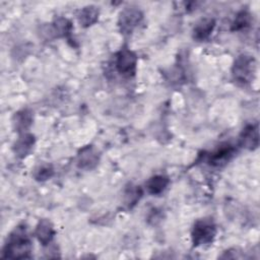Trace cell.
Returning <instances> with one entry per match:
<instances>
[{
	"label": "cell",
	"instance_id": "6da1fadb",
	"mask_svg": "<svg viewBox=\"0 0 260 260\" xmlns=\"http://www.w3.org/2000/svg\"><path fill=\"white\" fill-rule=\"evenodd\" d=\"M31 252V242L25 225H18L9 235L3 248L2 256L12 259L28 258Z\"/></svg>",
	"mask_w": 260,
	"mask_h": 260
},
{
	"label": "cell",
	"instance_id": "7a4b0ae2",
	"mask_svg": "<svg viewBox=\"0 0 260 260\" xmlns=\"http://www.w3.org/2000/svg\"><path fill=\"white\" fill-rule=\"evenodd\" d=\"M256 71V61L253 56L242 54L240 55L233 65L232 73L234 79L243 85L249 83Z\"/></svg>",
	"mask_w": 260,
	"mask_h": 260
},
{
	"label": "cell",
	"instance_id": "3957f363",
	"mask_svg": "<svg viewBox=\"0 0 260 260\" xmlns=\"http://www.w3.org/2000/svg\"><path fill=\"white\" fill-rule=\"evenodd\" d=\"M216 235V226L212 219H198L192 229V243L194 246H204L210 244Z\"/></svg>",
	"mask_w": 260,
	"mask_h": 260
},
{
	"label": "cell",
	"instance_id": "277c9868",
	"mask_svg": "<svg viewBox=\"0 0 260 260\" xmlns=\"http://www.w3.org/2000/svg\"><path fill=\"white\" fill-rule=\"evenodd\" d=\"M115 66L117 71L124 77H131L136 72L137 56L128 48L121 49L115 59Z\"/></svg>",
	"mask_w": 260,
	"mask_h": 260
},
{
	"label": "cell",
	"instance_id": "5b68a950",
	"mask_svg": "<svg viewBox=\"0 0 260 260\" xmlns=\"http://www.w3.org/2000/svg\"><path fill=\"white\" fill-rule=\"evenodd\" d=\"M143 17L142 12L137 7L125 8L119 16V27L123 34H131L138 26Z\"/></svg>",
	"mask_w": 260,
	"mask_h": 260
},
{
	"label": "cell",
	"instance_id": "8992f818",
	"mask_svg": "<svg viewBox=\"0 0 260 260\" xmlns=\"http://www.w3.org/2000/svg\"><path fill=\"white\" fill-rule=\"evenodd\" d=\"M234 153H235V147L229 143H224L219 145L214 151L209 153L207 157V161L211 166L219 167L228 162L232 158Z\"/></svg>",
	"mask_w": 260,
	"mask_h": 260
},
{
	"label": "cell",
	"instance_id": "52a82bcc",
	"mask_svg": "<svg viewBox=\"0 0 260 260\" xmlns=\"http://www.w3.org/2000/svg\"><path fill=\"white\" fill-rule=\"evenodd\" d=\"M240 142L242 146L248 149L257 148L259 144L258 124H252V125L246 126L240 135Z\"/></svg>",
	"mask_w": 260,
	"mask_h": 260
},
{
	"label": "cell",
	"instance_id": "ba28073f",
	"mask_svg": "<svg viewBox=\"0 0 260 260\" xmlns=\"http://www.w3.org/2000/svg\"><path fill=\"white\" fill-rule=\"evenodd\" d=\"M54 235L55 230L49 219H42L39 221L35 231V236L43 246L49 245L52 242Z\"/></svg>",
	"mask_w": 260,
	"mask_h": 260
},
{
	"label": "cell",
	"instance_id": "9c48e42d",
	"mask_svg": "<svg viewBox=\"0 0 260 260\" xmlns=\"http://www.w3.org/2000/svg\"><path fill=\"white\" fill-rule=\"evenodd\" d=\"M215 26V20L213 18H203L197 22L193 29V38L202 42L209 38Z\"/></svg>",
	"mask_w": 260,
	"mask_h": 260
},
{
	"label": "cell",
	"instance_id": "30bf717a",
	"mask_svg": "<svg viewBox=\"0 0 260 260\" xmlns=\"http://www.w3.org/2000/svg\"><path fill=\"white\" fill-rule=\"evenodd\" d=\"M98 161H99L98 152L91 146H86L82 148L78 153L77 165L81 169L90 170L96 166Z\"/></svg>",
	"mask_w": 260,
	"mask_h": 260
},
{
	"label": "cell",
	"instance_id": "8fae6325",
	"mask_svg": "<svg viewBox=\"0 0 260 260\" xmlns=\"http://www.w3.org/2000/svg\"><path fill=\"white\" fill-rule=\"evenodd\" d=\"M35 144V137L28 133H22L21 136L14 142L13 151L18 157L26 156Z\"/></svg>",
	"mask_w": 260,
	"mask_h": 260
},
{
	"label": "cell",
	"instance_id": "7c38bea8",
	"mask_svg": "<svg viewBox=\"0 0 260 260\" xmlns=\"http://www.w3.org/2000/svg\"><path fill=\"white\" fill-rule=\"evenodd\" d=\"M13 128L17 132H25L32 124V113L28 109H23L14 114L12 119Z\"/></svg>",
	"mask_w": 260,
	"mask_h": 260
},
{
	"label": "cell",
	"instance_id": "4fadbf2b",
	"mask_svg": "<svg viewBox=\"0 0 260 260\" xmlns=\"http://www.w3.org/2000/svg\"><path fill=\"white\" fill-rule=\"evenodd\" d=\"M77 18H78V21L81 26L88 27V26L92 25L98 20L99 9L93 5L85 6L79 11Z\"/></svg>",
	"mask_w": 260,
	"mask_h": 260
},
{
	"label": "cell",
	"instance_id": "5bb4252c",
	"mask_svg": "<svg viewBox=\"0 0 260 260\" xmlns=\"http://www.w3.org/2000/svg\"><path fill=\"white\" fill-rule=\"evenodd\" d=\"M169 185V179L162 175H156L151 177L145 184L146 190L149 194L158 195L165 191L167 186Z\"/></svg>",
	"mask_w": 260,
	"mask_h": 260
},
{
	"label": "cell",
	"instance_id": "9a60e30c",
	"mask_svg": "<svg viewBox=\"0 0 260 260\" xmlns=\"http://www.w3.org/2000/svg\"><path fill=\"white\" fill-rule=\"evenodd\" d=\"M141 195H142V191L139 186L130 185L129 187H127V189L124 193L125 204L129 208L133 207L137 203V201H139V199L141 198Z\"/></svg>",
	"mask_w": 260,
	"mask_h": 260
},
{
	"label": "cell",
	"instance_id": "2e32d148",
	"mask_svg": "<svg viewBox=\"0 0 260 260\" xmlns=\"http://www.w3.org/2000/svg\"><path fill=\"white\" fill-rule=\"evenodd\" d=\"M252 23V15L247 11V10H242L240 11L234 22H233V26L232 29L233 30H243L248 28Z\"/></svg>",
	"mask_w": 260,
	"mask_h": 260
},
{
	"label": "cell",
	"instance_id": "e0dca14e",
	"mask_svg": "<svg viewBox=\"0 0 260 260\" xmlns=\"http://www.w3.org/2000/svg\"><path fill=\"white\" fill-rule=\"evenodd\" d=\"M72 25L67 18L59 17L53 23V32L58 37H67L71 32Z\"/></svg>",
	"mask_w": 260,
	"mask_h": 260
},
{
	"label": "cell",
	"instance_id": "ac0fdd59",
	"mask_svg": "<svg viewBox=\"0 0 260 260\" xmlns=\"http://www.w3.org/2000/svg\"><path fill=\"white\" fill-rule=\"evenodd\" d=\"M53 174L54 170L51 165H41L35 170L34 177L37 181H46L50 179L53 176Z\"/></svg>",
	"mask_w": 260,
	"mask_h": 260
}]
</instances>
